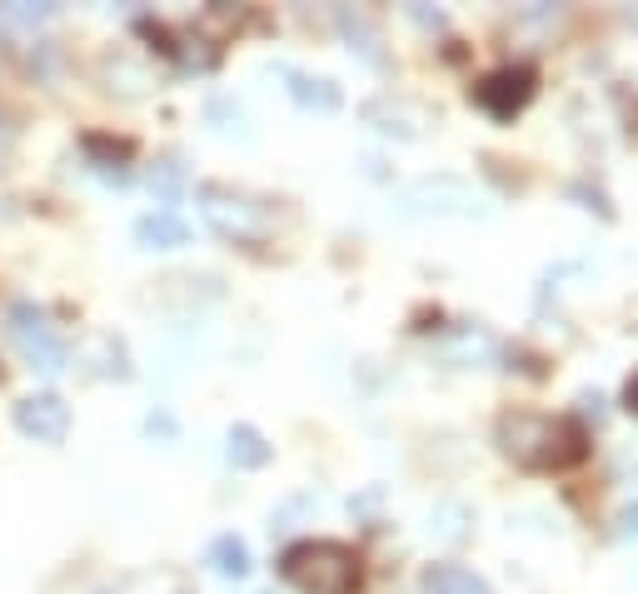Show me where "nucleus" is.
Returning <instances> with one entry per match:
<instances>
[{
	"label": "nucleus",
	"instance_id": "4468645a",
	"mask_svg": "<svg viewBox=\"0 0 638 594\" xmlns=\"http://www.w3.org/2000/svg\"><path fill=\"white\" fill-rule=\"evenodd\" d=\"M340 31H344V40H349V50H359L369 65H384V50H379V31H375V21H369L365 11H340Z\"/></svg>",
	"mask_w": 638,
	"mask_h": 594
},
{
	"label": "nucleus",
	"instance_id": "20e7f679",
	"mask_svg": "<svg viewBox=\"0 0 638 594\" xmlns=\"http://www.w3.org/2000/svg\"><path fill=\"white\" fill-rule=\"evenodd\" d=\"M404 205H409V210H419V215H459V220H484V215H489V201L474 191L469 180H459V175L419 180V185H409Z\"/></svg>",
	"mask_w": 638,
	"mask_h": 594
},
{
	"label": "nucleus",
	"instance_id": "ddd939ff",
	"mask_svg": "<svg viewBox=\"0 0 638 594\" xmlns=\"http://www.w3.org/2000/svg\"><path fill=\"white\" fill-rule=\"evenodd\" d=\"M5 330H11L15 346H36V340H46L50 335V320H46V310L36 305V300H15L11 310H5Z\"/></svg>",
	"mask_w": 638,
	"mask_h": 594
},
{
	"label": "nucleus",
	"instance_id": "412c9836",
	"mask_svg": "<svg viewBox=\"0 0 638 594\" xmlns=\"http://www.w3.org/2000/svg\"><path fill=\"white\" fill-rule=\"evenodd\" d=\"M145 435H160V440H175V420H170L165 410H155V415L145 420Z\"/></svg>",
	"mask_w": 638,
	"mask_h": 594
},
{
	"label": "nucleus",
	"instance_id": "f257e3e1",
	"mask_svg": "<svg viewBox=\"0 0 638 594\" xmlns=\"http://www.w3.org/2000/svg\"><path fill=\"white\" fill-rule=\"evenodd\" d=\"M499 450L519 470H574L589 460V429L574 415H504L499 420Z\"/></svg>",
	"mask_w": 638,
	"mask_h": 594
},
{
	"label": "nucleus",
	"instance_id": "393cba45",
	"mask_svg": "<svg viewBox=\"0 0 638 594\" xmlns=\"http://www.w3.org/2000/svg\"><path fill=\"white\" fill-rule=\"evenodd\" d=\"M624 535L638 540V505H634V510H624Z\"/></svg>",
	"mask_w": 638,
	"mask_h": 594
},
{
	"label": "nucleus",
	"instance_id": "39448f33",
	"mask_svg": "<svg viewBox=\"0 0 638 594\" xmlns=\"http://www.w3.org/2000/svg\"><path fill=\"white\" fill-rule=\"evenodd\" d=\"M533 85H539L533 65H504V71H489L469 96H474V106L489 110L494 120H514L533 100Z\"/></svg>",
	"mask_w": 638,
	"mask_h": 594
},
{
	"label": "nucleus",
	"instance_id": "f8f14e48",
	"mask_svg": "<svg viewBox=\"0 0 638 594\" xmlns=\"http://www.w3.org/2000/svg\"><path fill=\"white\" fill-rule=\"evenodd\" d=\"M210 570L220 580H245L255 570V559H249V545L240 535H214L210 540Z\"/></svg>",
	"mask_w": 638,
	"mask_h": 594
},
{
	"label": "nucleus",
	"instance_id": "9b49d317",
	"mask_svg": "<svg viewBox=\"0 0 638 594\" xmlns=\"http://www.w3.org/2000/svg\"><path fill=\"white\" fill-rule=\"evenodd\" d=\"M365 120L375 125V131L404 135V141L425 131V116H419L414 106H404V100H369V106H365Z\"/></svg>",
	"mask_w": 638,
	"mask_h": 594
},
{
	"label": "nucleus",
	"instance_id": "9d476101",
	"mask_svg": "<svg viewBox=\"0 0 638 594\" xmlns=\"http://www.w3.org/2000/svg\"><path fill=\"white\" fill-rule=\"evenodd\" d=\"M225 454H230V464H235V470H265V464H270V454H274V445L265 440L255 425H230Z\"/></svg>",
	"mask_w": 638,
	"mask_h": 594
},
{
	"label": "nucleus",
	"instance_id": "6e6552de",
	"mask_svg": "<svg viewBox=\"0 0 638 594\" xmlns=\"http://www.w3.org/2000/svg\"><path fill=\"white\" fill-rule=\"evenodd\" d=\"M135 240L145 250H180V245H189V226L175 210H150L135 220Z\"/></svg>",
	"mask_w": 638,
	"mask_h": 594
},
{
	"label": "nucleus",
	"instance_id": "4be33fe9",
	"mask_svg": "<svg viewBox=\"0 0 638 594\" xmlns=\"http://www.w3.org/2000/svg\"><path fill=\"white\" fill-rule=\"evenodd\" d=\"M409 21H419V25H429V31H439V25H444V11H429V5H409Z\"/></svg>",
	"mask_w": 638,
	"mask_h": 594
},
{
	"label": "nucleus",
	"instance_id": "5701e85b",
	"mask_svg": "<svg viewBox=\"0 0 638 594\" xmlns=\"http://www.w3.org/2000/svg\"><path fill=\"white\" fill-rule=\"evenodd\" d=\"M624 410L638 420V369H634V375L624 380Z\"/></svg>",
	"mask_w": 638,
	"mask_h": 594
},
{
	"label": "nucleus",
	"instance_id": "b1692460",
	"mask_svg": "<svg viewBox=\"0 0 638 594\" xmlns=\"http://www.w3.org/2000/svg\"><path fill=\"white\" fill-rule=\"evenodd\" d=\"M579 404H584V415H589L593 425H599V420H603V400H599V395H584Z\"/></svg>",
	"mask_w": 638,
	"mask_h": 594
},
{
	"label": "nucleus",
	"instance_id": "f03ea898",
	"mask_svg": "<svg viewBox=\"0 0 638 594\" xmlns=\"http://www.w3.org/2000/svg\"><path fill=\"white\" fill-rule=\"evenodd\" d=\"M280 574L295 584L299 594H359L365 570L359 555L340 540H299L280 555Z\"/></svg>",
	"mask_w": 638,
	"mask_h": 594
},
{
	"label": "nucleus",
	"instance_id": "6ab92c4d",
	"mask_svg": "<svg viewBox=\"0 0 638 594\" xmlns=\"http://www.w3.org/2000/svg\"><path fill=\"white\" fill-rule=\"evenodd\" d=\"M150 195L160 205H175L180 195H185V166H180L175 155H170V160H160V166L150 170Z\"/></svg>",
	"mask_w": 638,
	"mask_h": 594
},
{
	"label": "nucleus",
	"instance_id": "2eb2a0df",
	"mask_svg": "<svg viewBox=\"0 0 638 594\" xmlns=\"http://www.w3.org/2000/svg\"><path fill=\"white\" fill-rule=\"evenodd\" d=\"M284 75H290V96L305 110H324V116L340 110V85L334 81H309V75H295V71H284Z\"/></svg>",
	"mask_w": 638,
	"mask_h": 594
},
{
	"label": "nucleus",
	"instance_id": "1a4fd4ad",
	"mask_svg": "<svg viewBox=\"0 0 638 594\" xmlns=\"http://www.w3.org/2000/svg\"><path fill=\"white\" fill-rule=\"evenodd\" d=\"M419 594H494L484 574L464 570V565H429L419 574Z\"/></svg>",
	"mask_w": 638,
	"mask_h": 594
},
{
	"label": "nucleus",
	"instance_id": "aec40b11",
	"mask_svg": "<svg viewBox=\"0 0 638 594\" xmlns=\"http://www.w3.org/2000/svg\"><path fill=\"white\" fill-rule=\"evenodd\" d=\"M429 535H439L444 545H459V540L469 535V510H464V505H434V514H429Z\"/></svg>",
	"mask_w": 638,
	"mask_h": 594
},
{
	"label": "nucleus",
	"instance_id": "dca6fc26",
	"mask_svg": "<svg viewBox=\"0 0 638 594\" xmlns=\"http://www.w3.org/2000/svg\"><path fill=\"white\" fill-rule=\"evenodd\" d=\"M56 15L46 0H0V31H40Z\"/></svg>",
	"mask_w": 638,
	"mask_h": 594
},
{
	"label": "nucleus",
	"instance_id": "423d86ee",
	"mask_svg": "<svg viewBox=\"0 0 638 594\" xmlns=\"http://www.w3.org/2000/svg\"><path fill=\"white\" fill-rule=\"evenodd\" d=\"M15 429L36 445H60L65 435H71V404L60 400V395H50V390L25 395V400L15 404Z\"/></svg>",
	"mask_w": 638,
	"mask_h": 594
},
{
	"label": "nucleus",
	"instance_id": "7ed1b4c3",
	"mask_svg": "<svg viewBox=\"0 0 638 594\" xmlns=\"http://www.w3.org/2000/svg\"><path fill=\"white\" fill-rule=\"evenodd\" d=\"M200 215L214 235L235 240V245H260L274 230L270 210L260 201H249L245 191H230V185H200Z\"/></svg>",
	"mask_w": 638,
	"mask_h": 594
},
{
	"label": "nucleus",
	"instance_id": "f3484780",
	"mask_svg": "<svg viewBox=\"0 0 638 594\" xmlns=\"http://www.w3.org/2000/svg\"><path fill=\"white\" fill-rule=\"evenodd\" d=\"M21 355H25V365L36 369V375H46V380H56L60 369L71 365V350H65L60 335H46V340H36V346H25Z\"/></svg>",
	"mask_w": 638,
	"mask_h": 594
},
{
	"label": "nucleus",
	"instance_id": "a211bd4d",
	"mask_svg": "<svg viewBox=\"0 0 638 594\" xmlns=\"http://www.w3.org/2000/svg\"><path fill=\"white\" fill-rule=\"evenodd\" d=\"M100 75L110 81V90H115V81H125L120 85V96H145V85H150V71L131 56H110L106 65H100Z\"/></svg>",
	"mask_w": 638,
	"mask_h": 594
},
{
	"label": "nucleus",
	"instance_id": "0eeeda50",
	"mask_svg": "<svg viewBox=\"0 0 638 594\" xmlns=\"http://www.w3.org/2000/svg\"><path fill=\"white\" fill-rule=\"evenodd\" d=\"M439 355L450 360V365H489V360L499 355V340L484 325H459V330L439 346Z\"/></svg>",
	"mask_w": 638,
	"mask_h": 594
}]
</instances>
